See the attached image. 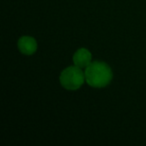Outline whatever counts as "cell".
<instances>
[{
  "label": "cell",
  "mask_w": 146,
  "mask_h": 146,
  "mask_svg": "<svg viewBox=\"0 0 146 146\" xmlns=\"http://www.w3.org/2000/svg\"><path fill=\"white\" fill-rule=\"evenodd\" d=\"M85 73L78 66H69L61 72L60 83L67 90H76L83 84Z\"/></svg>",
  "instance_id": "obj_2"
},
{
  "label": "cell",
  "mask_w": 146,
  "mask_h": 146,
  "mask_svg": "<svg viewBox=\"0 0 146 146\" xmlns=\"http://www.w3.org/2000/svg\"><path fill=\"white\" fill-rule=\"evenodd\" d=\"M92 55L87 49L85 48H80L74 53L73 56V62L76 66L80 67V68H86L88 65L91 63Z\"/></svg>",
  "instance_id": "obj_4"
},
{
  "label": "cell",
  "mask_w": 146,
  "mask_h": 146,
  "mask_svg": "<svg viewBox=\"0 0 146 146\" xmlns=\"http://www.w3.org/2000/svg\"><path fill=\"white\" fill-rule=\"evenodd\" d=\"M18 49L25 55H31L36 51L37 43L34 38L30 36H23L18 40Z\"/></svg>",
  "instance_id": "obj_3"
},
{
  "label": "cell",
  "mask_w": 146,
  "mask_h": 146,
  "mask_svg": "<svg viewBox=\"0 0 146 146\" xmlns=\"http://www.w3.org/2000/svg\"><path fill=\"white\" fill-rule=\"evenodd\" d=\"M111 79L112 71L106 63L101 61H94L86 67L85 80L92 87H105L110 83Z\"/></svg>",
  "instance_id": "obj_1"
}]
</instances>
